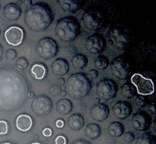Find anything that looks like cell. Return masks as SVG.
Listing matches in <instances>:
<instances>
[{
  "instance_id": "obj_1",
  "label": "cell",
  "mask_w": 156,
  "mask_h": 144,
  "mask_svg": "<svg viewBox=\"0 0 156 144\" xmlns=\"http://www.w3.org/2000/svg\"><path fill=\"white\" fill-rule=\"evenodd\" d=\"M53 14L47 4L37 2L30 5L27 9L24 21L27 27L34 31L45 30L51 24Z\"/></svg>"
},
{
  "instance_id": "obj_2",
  "label": "cell",
  "mask_w": 156,
  "mask_h": 144,
  "mask_svg": "<svg viewBox=\"0 0 156 144\" xmlns=\"http://www.w3.org/2000/svg\"><path fill=\"white\" fill-rule=\"evenodd\" d=\"M91 87V81L88 76L83 73H76L67 80L66 92L73 98L81 99L88 95Z\"/></svg>"
},
{
  "instance_id": "obj_3",
  "label": "cell",
  "mask_w": 156,
  "mask_h": 144,
  "mask_svg": "<svg viewBox=\"0 0 156 144\" xmlns=\"http://www.w3.org/2000/svg\"><path fill=\"white\" fill-rule=\"evenodd\" d=\"M55 32L59 39L64 42H71L80 33V24L73 17H65L58 21Z\"/></svg>"
},
{
  "instance_id": "obj_4",
  "label": "cell",
  "mask_w": 156,
  "mask_h": 144,
  "mask_svg": "<svg viewBox=\"0 0 156 144\" xmlns=\"http://www.w3.org/2000/svg\"><path fill=\"white\" fill-rule=\"evenodd\" d=\"M36 50L40 57L44 59H49L57 54L59 46L54 39L50 37H45L38 41Z\"/></svg>"
},
{
  "instance_id": "obj_5",
  "label": "cell",
  "mask_w": 156,
  "mask_h": 144,
  "mask_svg": "<svg viewBox=\"0 0 156 144\" xmlns=\"http://www.w3.org/2000/svg\"><path fill=\"white\" fill-rule=\"evenodd\" d=\"M96 92L101 99L110 100L114 98L117 93V85L114 80L105 79L99 82L96 87Z\"/></svg>"
},
{
  "instance_id": "obj_6",
  "label": "cell",
  "mask_w": 156,
  "mask_h": 144,
  "mask_svg": "<svg viewBox=\"0 0 156 144\" xmlns=\"http://www.w3.org/2000/svg\"><path fill=\"white\" fill-rule=\"evenodd\" d=\"M84 24L91 30H98L103 26L105 18L101 12L97 9H90L82 17Z\"/></svg>"
},
{
  "instance_id": "obj_7",
  "label": "cell",
  "mask_w": 156,
  "mask_h": 144,
  "mask_svg": "<svg viewBox=\"0 0 156 144\" xmlns=\"http://www.w3.org/2000/svg\"><path fill=\"white\" fill-rule=\"evenodd\" d=\"M131 82L136 88L139 94L143 95H151L154 92L153 82L140 74H135L131 77Z\"/></svg>"
},
{
  "instance_id": "obj_8",
  "label": "cell",
  "mask_w": 156,
  "mask_h": 144,
  "mask_svg": "<svg viewBox=\"0 0 156 144\" xmlns=\"http://www.w3.org/2000/svg\"><path fill=\"white\" fill-rule=\"evenodd\" d=\"M31 109L37 115H46L51 112L53 102L47 95H38L32 102Z\"/></svg>"
},
{
  "instance_id": "obj_9",
  "label": "cell",
  "mask_w": 156,
  "mask_h": 144,
  "mask_svg": "<svg viewBox=\"0 0 156 144\" xmlns=\"http://www.w3.org/2000/svg\"><path fill=\"white\" fill-rule=\"evenodd\" d=\"M112 74L120 80L126 79L130 72V65L123 59H117L111 64Z\"/></svg>"
},
{
  "instance_id": "obj_10",
  "label": "cell",
  "mask_w": 156,
  "mask_h": 144,
  "mask_svg": "<svg viewBox=\"0 0 156 144\" xmlns=\"http://www.w3.org/2000/svg\"><path fill=\"white\" fill-rule=\"evenodd\" d=\"M151 124V118L146 112H139L132 118V125L138 131H145Z\"/></svg>"
},
{
  "instance_id": "obj_11",
  "label": "cell",
  "mask_w": 156,
  "mask_h": 144,
  "mask_svg": "<svg viewBox=\"0 0 156 144\" xmlns=\"http://www.w3.org/2000/svg\"><path fill=\"white\" fill-rule=\"evenodd\" d=\"M105 47V42L99 35H92L89 36L86 42V49L90 53L98 54L101 53Z\"/></svg>"
},
{
  "instance_id": "obj_12",
  "label": "cell",
  "mask_w": 156,
  "mask_h": 144,
  "mask_svg": "<svg viewBox=\"0 0 156 144\" xmlns=\"http://www.w3.org/2000/svg\"><path fill=\"white\" fill-rule=\"evenodd\" d=\"M5 37L6 41L10 45L16 46L20 45L22 42L24 37V32L22 29L18 27H11L8 29L5 33Z\"/></svg>"
},
{
  "instance_id": "obj_13",
  "label": "cell",
  "mask_w": 156,
  "mask_h": 144,
  "mask_svg": "<svg viewBox=\"0 0 156 144\" xmlns=\"http://www.w3.org/2000/svg\"><path fill=\"white\" fill-rule=\"evenodd\" d=\"M133 112V107L129 102L121 101L116 103L113 108L114 115L118 119H125Z\"/></svg>"
},
{
  "instance_id": "obj_14",
  "label": "cell",
  "mask_w": 156,
  "mask_h": 144,
  "mask_svg": "<svg viewBox=\"0 0 156 144\" xmlns=\"http://www.w3.org/2000/svg\"><path fill=\"white\" fill-rule=\"evenodd\" d=\"M109 109L104 104H95L91 109V115L93 119L98 121H102L106 119L109 115Z\"/></svg>"
},
{
  "instance_id": "obj_15",
  "label": "cell",
  "mask_w": 156,
  "mask_h": 144,
  "mask_svg": "<svg viewBox=\"0 0 156 144\" xmlns=\"http://www.w3.org/2000/svg\"><path fill=\"white\" fill-rule=\"evenodd\" d=\"M51 68L55 74L59 76L65 75L69 70V65L65 59H57L52 63Z\"/></svg>"
},
{
  "instance_id": "obj_16",
  "label": "cell",
  "mask_w": 156,
  "mask_h": 144,
  "mask_svg": "<svg viewBox=\"0 0 156 144\" xmlns=\"http://www.w3.org/2000/svg\"><path fill=\"white\" fill-rule=\"evenodd\" d=\"M21 10L19 6L14 3L7 5L4 8V15L10 21H16L20 18Z\"/></svg>"
},
{
  "instance_id": "obj_17",
  "label": "cell",
  "mask_w": 156,
  "mask_h": 144,
  "mask_svg": "<svg viewBox=\"0 0 156 144\" xmlns=\"http://www.w3.org/2000/svg\"><path fill=\"white\" fill-rule=\"evenodd\" d=\"M58 3L62 10L69 13L76 12L82 6L81 2L76 0H60L58 1Z\"/></svg>"
},
{
  "instance_id": "obj_18",
  "label": "cell",
  "mask_w": 156,
  "mask_h": 144,
  "mask_svg": "<svg viewBox=\"0 0 156 144\" xmlns=\"http://www.w3.org/2000/svg\"><path fill=\"white\" fill-rule=\"evenodd\" d=\"M32 126V119L27 115H21L16 120V127L21 131H27Z\"/></svg>"
},
{
  "instance_id": "obj_19",
  "label": "cell",
  "mask_w": 156,
  "mask_h": 144,
  "mask_svg": "<svg viewBox=\"0 0 156 144\" xmlns=\"http://www.w3.org/2000/svg\"><path fill=\"white\" fill-rule=\"evenodd\" d=\"M84 118L80 114H74L69 118L68 124L70 128L73 130H79L83 127Z\"/></svg>"
},
{
  "instance_id": "obj_20",
  "label": "cell",
  "mask_w": 156,
  "mask_h": 144,
  "mask_svg": "<svg viewBox=\"0 0 156 144\" xmlns=\"http://www.w3.org/2000/svg\"><path fill=\"white\" fill-rule=\"evenodd\" d=\"M73 103L68 99H62L56 103V110L62 115H67L73 110Z\"/></svg>"
},
{
  "instance_id": "obj_21",
  "label": "cell",
  "mask_w": 156,
  "mask_h": 144,
  "mask_svg": "<svg viewBox=\"0 0 156 144\" xmlns=\"http://www.w3.org/2000/svg\"><path fill=\"white\" fill-rule=\"evenodd\" d=\"M101 130L100 127L96 124H89L87 125L85 130V133L87 137L91 139H95L100 136Z\"/></svg>"
},
{
  "instance_id": "obj_22",
  "label": "cell",
  "mask_w": 156,
  "mask_h": 144,
  "mask_svg": "<svg viewBox=\"0 0 156 144\" xmlns=\"http://www.w3.org/2000/svg\"><path fill=\"white\" fill-rule=\"evenodd\" d=\"M124 133V127L120 122H112L108 127V133L113 137H119Z\"/></svg>"
},
{
  "instance_id": "obj_23",
  "label": "cell",
  "mask_w": 156,
  "mask_h": 144,
  "mask_svg": "<svg viewBox=\"0 0 156 144\" xmlns=\"http://www.w3.org/2000/svg\"><path fill=\"white\" fill-rule=\"evenodd\" d=\"M88 58L86 57V55L83 54H77L72 59V64H73V66L76 69L81 70L83 69L84 68H85V66L88 64Z\"/></svg>"
},
{
  "instance_id": "obj_24",
  "label": "cell",
  "mask_w": 156,
  "mask_h": 144,
  "mask_svg": "<svg viewBox=\"0 0 156 144\" xmlns=\"http://www.w3.org/2000/svg\"><path fill=\"white\" fill-rule=\"evenodd\" d=\"M47 70L46 67L42 64H36L32 67L31 74L33 75V77L37 80H41L44 78V76L46 75V73L47 71Z\"/></svg>"
},
{
  "instance_id": "obj_25",
  "label": "cell",
  "mask_w": 156,
  "mask_h": 144,
  "mask_svg": "<svg viewBox=\"0 0 156 144\" xmlns=\"http://www.w3.org/2000/svg\"><path fill=\"white\" fill-rule=\"evenodd\" d=\"M121 93L123 96L126 99H131L136 93V89L135 86L130 83H126L123 85L121 88Z\"/></svg>"
},
{
  "instance_id": "obj_26",
  "label": "cell",
  "mask_w": 156,
  "mask_h": 144,
  "mask_svg": "<svg viewBox=\"0 0 156 144\" xmlns=\"http://www.w3.org/2000/svg\"><path fill=\"white\" fill-rule=\"evenodd\" d=\"M94 65L98 69L102 71V70H105L108 68V66L109 65V60L105 55L98 56L94 60Z\"/></svg>"
},
{
  "instance_id": "obj_27",
  "label": "cell",
  "mask_w": 156,
  "mask_h": 144,
  "mask_svg": "<svg viewBox=\"0 0 156 144\" xmlns=\"http://www.w3.org/2000/svg\"><path fill=\"white\" fill-rule=\"evenodd\" d=\"M136 144H155V139L149 133H144L140 135Z\"/></svg>"
},
{
  "instance_id": "obj_28",
  "label": "cell",
  "mask_w": 156,
  "mask_h": 144,
  "mask_svg": "<svg viewBox=\"0 0 156 144\" xmlns=\"http://www.w3.org/2000/svg\"><path fill=\"white\" fill-rule=\"evenodd\" d=\"M28 61L24 57L18 58L15 62V66L18 70H25L28 67Z\"/></svg>"
},
{
  "instance_id": "obj_29",
  "label": "cell",
  "mask_w": 156,
  "mask_h": 144,
  "mask_svg": "<svg viewBox=\"0 0 156 144\" xmlns=\"http://www.w3.org/2000/svg\"><path fill=\"white\" fill-rule=\"evenodd\" d=\"M61 91H62V89H61L60 86H59V85H53V86L50 88V93L52 95H53V96H56V95H58L59 94H60Z\"/></svg>"
},
{
  "instance_id": "obj_30",
  "label": "cell",
  "mask_w": 156,
  "mask_h": 144,
  "mask_svg": "<svg viewBox=\"0 0 156 144\" xmlns=\"http://www.w3.org/2000/svg\"><path fill=\"white\" fill-rule=\"evenodd\" d=\"M5 57L9 60H13L17 57V52L14 49H8L5 53Z\"/></svg>"
},
{
  "instance_id": "obj_31",
  "label": "cell",
  "mask_w": 156,
  "mask_h": 144,
  "mask_svg": "<svg viewBox=\"0 0 156 144\" xmlns=\"http://www.w3.org/2000/svg\"><path fill=\"white\" fill-rule=\"evenodd\" d=\"M134 139H135V135L132 132L127 131L124 133V140L126 142H131L134 140Z\"/></svg>"
},
{
  "instance_id": "obj_32",
  "label": "cell",
  "mask_w": 156,
  "mask_h": 144,
  "mask_svg": "<svg viewBox=\"0 0 156 144\" xmlns=\"http://www.w3.org/2000/svg\"><path fill=\"white\" fill-rule=\"evenodd\" d=\"M8 132V124L5 121H0V134H5Z\"/></svg>"
},
{
  "instance_id": "obj_33",
  "label": "cell",
  "mask_w": 156,
  "mask_h": 144,
  "mask_svg": "<svg viewBox=\"0 0 156 144\" xmlns=\"http://www.w3.org/2000/svg\"><path fill=\"white\" fill-rule=\"evenodd\" d=\"M56 144H66V139L63 136H58L56 138Z\"/></svg>"
},
{
  "instance_id": "obj_34",
  "label": "cell",
  "mask_w": 156,
  "mask_h": 144,
  "mask_svg": "<svg viewBox=\"0 0 156 144\" xmlns=\"http://www.w3.org/2000/svg\"><path fill=\"white\" fill-rule=\"evenodd\" d=\"M52 134H53V131H52V130L50 128H45L43 130V135L44 136L49 137V136H51Z\"/></svg>"
},
{
  "instance_id": "obj_35",
  "label": "cell",
  "mask_w": 156,
  "mask_h": 144,
  "mask_svg": "<svg viewBox=\"0 0 156 144\" xmlns=\"http://www.w3.org/2000/svg\"><path fill=\"white\" fill-rule=\"evenodd\" d=\"M89 74L91 76L92 78H96V77H98V72L96 70L93 69L89 71Z\"/></svg>"
},
{
  "instance_id": "obj_36",
  "label": "cell",
  "mask_w": 156,
  "mask_h": 144,
  "mask_svg": "<svg viewBox=\"0 0 156 144\" xmlns=\"http://www.w3.org/2000/svg\"><path fill=\"white\" fill-rule=\"evenodd\" d=\"M73 144H91L86 140H82V139H79V140L75 141Z\"/></svg>"
},
{
  "instance_id": "obj_37",
  "label": "cell",
  "mask_w": 156,
  "mask_h": 144,
  "mask_svg": "<svg viewBox=\"0 0 156 144\" xmlns=\"http://www.w3.org/2000/svg\"><path fill=\"white\" fill-rule=\"evenodd\" d=\"M56 126L57 127H62L64 126V121L62 120H58L56 122Z\"/></svg>"
},
{
  "instance_id": "obj_38",
  "label": "cell",
  "mask_w": 156,
  "mask_h": 144,
  "mask_svg": "<svg viewBox=\"0 0 156 144\" xmlns=\"http://www.w3.org/2000/svg\"><path fill=\"white\" fill-rule=\"evenodd\" d=\"M58 83H59V85H64L65 84V80L63 78H59Z\"/></svg>"
},
{
  "instance_id": "obj_39",
  "label": "cell",
  "mask_w": 156,
  "mask_h": 144,
  "mask_svg": "<svg viewBox=\"0 0 156 144\" xmlns=\"http://www.w3.org/2000/svg\"><path fill=\"white\" fill-rule=\"evenodd\" d=\"M27 96H28V98H34V92H32V91H30V92H28V94H27Z\"/></svg>"
},
{
  "instance_id": "obj_40",
  "label": "cell",
  "mask_w": 156,
  "mask_h": 144,
  "mask_svg": "<svg viewBox=\"0 0 156 144\" xmlns=\"http://www.w3.org/2000/svg\"><path fill=\"white\" fill-rule=\"evenodd\" d=\"M60 94H61V95H63V96H64V95H66V92L65 90H62V91H61Z\"/></svg>"
},
{
  "instance_id": "obj_41",
  "label": "cell",
  "mask_w": 156,
  "mask_h": 144,
  "mask_svg": "<svg viewBox=\"0 0 156 144\" xmlns=\"http://www.w3.org/2000/svg\"><path fill=\"white\" fill-rule=\"evenodd\" d=\"M24 2H25V5H30V4H31V1H24Z\"/></svg>"
},
{
  "instance_id": "obj_42",
  "label": "cell",
  "mask_w": 156,
  "mask_h": 144,
  "mask_svg": "<svg viewBox=\"0 0 156 144\" xmlns=\"http://www.w3.org/2000/svg\"><path fill=\"white\" fill-rule=\"evenodd\" d=\"M31 144H41V143H39V142H33V143Z\"/></svg>"
},
{
  "instance_id": "obj_43",
  "label": "cell",
  "mask_w": 156,
  "mask_h": 144,
  "mask_svg": "<svg viewBox=\"0 0 156 144\" xmlns=\"http://www.w3.org/2000/svg\"><path fill=\"white\" fill-rule=\"evenodd\" d=\"M2 144H11V143H9V142H6V143H2Z\"/></svg>"
}]
</instances>
